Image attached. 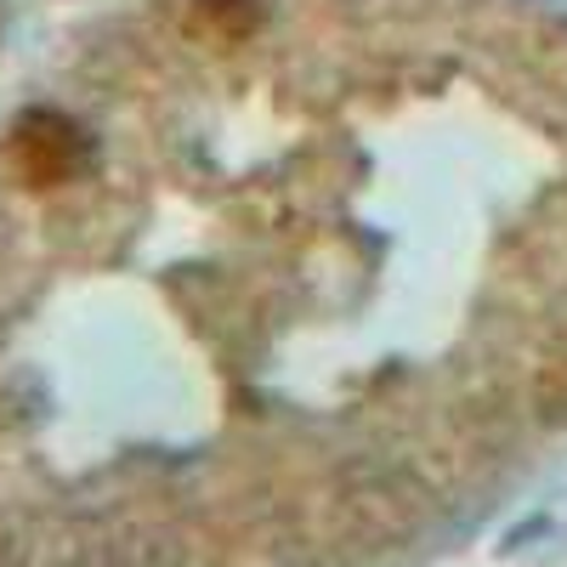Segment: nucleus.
<instances>
[{
	"label": "nucleus",
	"mask_w": 567,
	"mask_h": 567,
	"mask_svg": "<svg viewBox=\"0 0 567 567\" xmlns=\"http://www.w3.org/2000/svg\"><path fill=\"white\" fill-rule=\"evenodd\" d=\"M7 159H12L18 182H29V187H63L91 165V136L58 109H29L12 125Z\"/></svg>",
	"instance_id": "f257e3e1"
}]
</instances>
